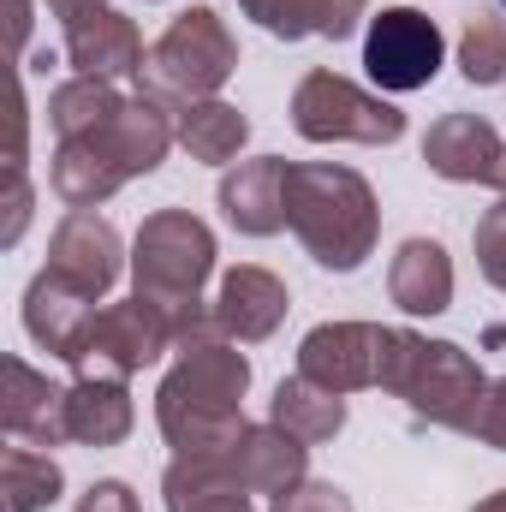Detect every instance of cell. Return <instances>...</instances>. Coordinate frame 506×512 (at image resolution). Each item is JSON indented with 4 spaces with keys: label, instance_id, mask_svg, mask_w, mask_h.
<instances>
[{
    "label": "cell",
    "instance_id": "35",
    "mask_svg": "<svg viewBox=\"0 0 506 512\" xmlns=\"http://www.w3.org/2000/svg\"><path fill=\"white\" fill-rule=\"evenodd\" d=\"M495 185H501V191H506V155H501V173H495Z\"/></svg>",
    "mask_w": 506,
    "mask_h": 512
},
{
    "label": "cell",
    "instance_id": "36",
    "mask_svg": "<svg viewBox=\"0 0 506 512\" xmlns=\"http://www.w3.org/2000/svg\"><path fill=\"white\" fill-rule=\"evenodd\" d=\"M501 6H506V0H501Z\"/></svg>",
    "mask_w": 506,
    "mask_h": 512
},
{
    "label": "cell",
    "instance_id": "19",
    "mask_svg": "<svg viewBox=\"0 0 506 512\" xmlns=\"http://www.w3.org/2000/svg\"><path fill=\"white\" fill-rule=\"evenodd\" d=\"M387 292L411 316H441L453 304V262H447V251L435 239H405L393 268H387Z\"/></svg>",
    "mask_w": 506,
    "mask_h": 512
},
{
    "label": "cell",
    "instance_id": "6",
    "mask_svg": "<svg viewBox=\"0 0 506 512\" xmlns=\"http://www.w3.org/2000/svg\"><path fill=\"white\" fill-rule=\"evenodd\" d=\"M292 126L310 143H399L405 114L381 96H364L358 84L334 72H310L292 96Z\"/></svg>",
    "mask_w": 506,
    "mask_h": 512
},
{
    "label": "cell",
    "instance_id": "11",
    "mask_svg": "<svg viewBox=\"0 0 506 512\" xmlns=\"http://www.w3.org/2000/svg\"><path fill=\"white\" fill-rule=\"evenodd\" d=\"M501 137L489 120H477V114H447V120H435L429 137H423V161L441 173V179H453V185H471V179H483V185H495V173H501Z\"/></svg>",
    "mask_w": 506,
    "mask_h": 512
},
{
    "label": "cell",
    "instance_id": "3",
    "mask_svg": "<svg viewBox=\"0 0 506 512\" xmlns=\"http://www.w3.org/2000/svg\"><path fill=\"white\" fill-rule=\"evenodd\" d=\"M209 268H215V239H209V227H203L197 215H185V209H161V215L143 221L137 251H131L137 298L161 304V310L179 322V334H185L179 346L209 340L203 322H197V292H203Z\"/></svg>",
    "mask_w": 506,
    "mask_h": 512
},
{
    "label": "cell",
    "instance_id": "5",
    "mask_svg": "<svg viewBox=\"0 0 506 512\" xmlns=\"http://www.w3.org/2000/svg\"><path fill=\"white\" fill-rule=\"evenodd\" d=\"M233 66H239V42L227 36V24L209 6H191L149 48L143 78H149V96H185L191 108V102H209L233 78Z\"/></svg>",
    "mask_w": 506,
    "mask_h": 512
},
{
    "label": "cell",
    "instance_id": "8",
    "mask_svg": "<svg viewBox=\"0 0 506 512\" xmlns=\"http://www.w3.org/2000/svg\"><path fill=\"white\" fill-rule=\"evenodd\" d=\"M441 30L435 18H423L417 6H387L370 18V36H364V72L370 84L387 96H405V90H423L435 72H441Z\"/></svg>",
    "mask_w": 506,
    "mask_h": 512
},
{
    "label": "cell",
    "instance_id": "32",
    "mask_svg": "<svg viewBox=\"0 0 506 512\" xmlns=\"http://www.w3.org/2000/svg\"><path fill=\"white\" fill-rule=\"evenodd\" d=\"M48 12H54L60 24H78V18H90V12H102V0H48Z\"/></svg>",
    "mask_w": 506,
    "mask_h": 512
},
{
    "label": "cell",
    "instance_id": "22",
    "mask_svg": "<svg viewBox=\"0 0 506 512\" xmlns=\"http://www.w3.org/2000/svg\"><path fill=\"white\" fill-rule=\"evenodd\" d=\"M268 423H280L286 435H298L304 447H316V441L340 435V423H346V393H328V387H316L310 376H292V382H280V393H274Z\"/></svg>",
    "mask_w": 506,
    "mask_h": 512
},
{
    "label": "cell",
    "instance_id": "18",
    "mask_svg": "<svg viewBox=\"0 0 506 512\" xmlns=\"http://www.w3.org/2000/svg\"><path fill=\"white\" fill-rule=\"evenodd\" d=\"M286 316V286L268 268H233L215 298V328L233 340H268Z\"/></svg>",
    "mask_w": 506,
    "mask_h": 512
},
{
    "label": "cell",
    "instance_id": "33",
    "mask_svg": "<svg viewBox=\"0 0 506 512\" xmlns=\"http://www.w3.org/2000/svg\"><path fill=\"white\" fill-rule=\"evenodd\" d=\"M24 30H30V18H24V0H12V36L24 42Z\"/></svg>",
    "mask_w": 506,
    "mask_h": 512
},
{
    "label": "cell",
    "instance_id": "15",
    "mask_svg": "<svg viewBox=\"0 0 506 512\" xmlns=\"http://www.w3.org/2000/svg\"><path fill=\"white\" fill-rule=\"evenodd\" d=\"M304 459H310V447L298 435H286L280 423H256L227 447V465L251 495H286L292 483H304Z\"/></svg>",
    "mask_w": 506,
    "mask_h": 512
},
{
    "label": "cell",
    "instance_id": "28",
    "mask_svg": "<svg viewBox=\"0 0 506 512\" xmlns=\"http://www.w3.org/2000/svg\"><path fill=\"white\" fill-rule=\"evenodd\" d=\"M274 512H352V501L334 483H292L286 495H274Z\"/></svg>",
    "mask_w": 506,
    "mask_h": 512
},
{
    "label": "cell",
    "instance_id": "27",
    "mask_svg": "<svg viewBox=\"0 0 506 512\" xmlns=\"http://www.w3.org/2000/svg\"><path fill=\"white\" fill-rule=\"evenodd\" d=\"M477 262H483V274L506 292V197L477 221Z\"/></svg>",
    "mask_w": 506,
    "mask_h": 512
},
{
    "label": "cell",
    "instance_id": "9",
    "mask_svg": "<svg viewBox=\"0 0 506 512\" xmlns=\"http://www.w3.org/2000/svg\"><path fill=\"white\" fill-rule=\"evenodd\" d=\"M387 340L393 328L376 322H328L298 346V376H310L328 393H358V387H381L387 370Z\"/></svg>",
    "mask_w": 506,
    "mask_h": 512
},
{
    "label": "cell",
    "instance_id": "21",
    "mask_svg": "<svg viewBox=\"0 0 506 512\" xmlns=\"http://www.w3.org/2000/svg\"><path fill=\"white\" fill-rule=\"evenodd\" d=\"M239 6L262 30H274L286 42H298V36H334L340 42L358 30V12H364V0H239Z\"/></svg>",
    "mask_w": 506,
    "mask_h": 512
},
{
    "label": "cell",
    "instance_id": "25",
    "mask_svg": "<svg viewBox=\"0 0 506 512\" xmlns=\"http://www.w3.org/2000/svg\"><path fill=\"white\" fill-rule=\"evenodd\" d=\"M0 477H6V507L12 512H42L60 501V465L36 447H12L0 459Z\"/></svg>",
    "mask_w": 506,
    "mask_h": 512
},
{
    "label": "cell",
    "instance_id": "20",
    "mask_svg": "<svg viewBox=\"0 0 506 512\" xmlns=\"http://www.w3.org/2000/svg\"><path fill=\"white\" fill-rule=\"evenodd\" d=\"M131 429V399L126 382L114 376H78L66 387V435L84 447H114Z\"/></svg>",
    "mask_w": 506,
    "mask_h": 512
},
{
    "label": "cell",
    "instance_id": "10",
    "mask_svg": "<svg viewBox=\"0 0 506 512\" xmlns=\"http://www.w3.org/2000/svg\"><path fill=\"white\" fill-rule=\"evenodd\" d=\"M42 274H54L60 286H72L78 298L96 304L120 280V233L96 209H72L48 239V268Z\"/></svg>",
    "mask_w": 506,
    "mask_h": 512
},
{
    "label": "cell",
    "instance_id": "30",
    "mask_svg": "<svg viewBox=\"0 0 506 512\" xmlns=\"http://www.w3.org/2000/svg\"><path fill=\"white\" fill-rule=\"evenodd\" d=\"M24 221H30V185H24V167H6V245L24 233Z\"/></svg>",
    "mask_w": 506,
    "mask_h": 512
},
{
    "label": "cell",
    "instance_id": "16",
    "mask_svg": "<svg viewBox=\"0 0 506 512\" xmlns=\"http://www.w3.org/2000/svg\"><path fill=\"white\" fill-rule=\"evenodd\" d=\"M221 209L239 233L268 239L286 227V161L262 155V161H239V173L221 179Z\"/></svg>",
    "mask_w": 506,
    "mask_h": 512
},
{
    "label": "cell",
    "instance_id": "1",
    "mask_svg": "<svg viewBox=\"0 0 506 512\" xmlns=\"http://www.w3.org/2000/svg\"><path fill=\"white\" fill-rule=\"evenodd\" d=\"M251 382V364L221 346V340H191L179 346L173 376L155 393V423L179 453H227L245 435L239 399Z\"/></svg>",
    "mask_w": 506,
    "mask_h": 512
},
{
    "label": "cell",
    "instance_id": "34",
    "mask_svg": "<svg viewBox=\"0 0 506 512\" xmlns=\"http://www.w3.org/2000/svg\"><path fill=\"white\" fill-rule=\"evenodd\" d=\"M477 512H506V489H501V495H489V501H483Z\"/></svg>",
    "mask_w": 506,
    "mask_h": 512
},
{
    "label": "cell",
    "instance_id": "17",
    "mask_svg": "<svg viewBox=\"0 0 506 512\" xmlns=\"http://www.w3.org/2000/svg\"><path fill=\"white\" fill-rule=\"evenodd\" d=\"M161 489H167V512H256L227 453H179Z\"/></svg>",
    "mask_w": 506,
    "mask_h": 512
},
{
    "label": "cell",
    "instance_id": "23",
    "mask_svg": "<svg viewBox=\"0 0 506 512\" xmlns=\"http://www.w3.org/2000/svg\"><path fill=\"white\" fill-rule=\"evenodd\" d=\"M251 137L245 126V114L239 108H227V102H191L185 114H179V143L197 155V161H233L239 155V143Z\"/></svg>",
    "mask_w": 506,
    "mask_h": 512
},
{
    "label": "cell",
    "instance_id": "4",
    "mask_svg": "<svg viewBox=\"0 0 506 512\" xmlns=\"http://www.w3.org/2000/svg\"><path fill=\"white\" fill-rule=\"evenodd\" d=\"M381 387L399 393L417 417L447 423V429H465V435H471V423L483 411V393H489L483 370L471 364V352H459L447 340H417L405 328H393V340H387Z\"/></svg>",
    "mask_w": 506,
    "mask_h": 512
},
{
    "label": "cell",
    "instance_id": "29",
    "mask_svg": "<svg viewBox=\"0 0 506 512\" xmlns=\"http://www.w3.org/2000/svg\"><path fill=\"white\" fill-rule=\"evenodd\" d=\"M471 435H483L489 447H501V453H506V382H489L483 411H477V423H471Z\"/></svg>",
    "mask_w": 506,
    "mask_h": 512
},
{
    "label": "cell",
    "instance_id": "26",
    "mask_svg": "<svg viewBox=\"0 0 506 512\" xmlns=\"http://www.w3.org/2000/svg\"><path fill=\"white\" fill-rule=\"evenodd\" d=\"M459 66L471 84H501L506 78V30L495 18H471V30L459 42Z\"/></svg>",
    "mask_w": 506,
    "mask_h": 512
},
{
    "label": "cell",
    "instance_id": "14",
    "mask_svg": "<svg viewBox=\"0 0 506 512\" xmlns=\"http://www.w3.org/2000/svg\"><path fill=\"white\" fill-rule=\"evenodd\" d=\"M66 60L78 66V78H131V72H143L149 54H143L137 24L102 6V12L66 24Z\"/></svg>",
    "mask_w": 506,
    "mask_h": 512
},
{
    "label": "cell",
    "instance_id": "12",
    "mask_svg": "<svg viewBox=\"0 0 506 512\" xmlns=\"http://www.w3.org/2000/svg\"><path fill=\"white\" fill-rule=\"evenodd\" d=\"M90 322H96V304L90 298H78L54 274H36L30 280V292H24V328H30L36 346H48L54 358L78 364L84 358V340H90Z\"/></svg>",
    "mask_w": 506,
    "mask_h": 512
},
{
    "label": "cell",
    "instance_id": "7",
    "mask_svg": "<svg viewBox=\"0 0 506 512\" xmlns=\"http://www.w3.org/2000/svg\"><path fill=\"white\" fill-rule=\"evenodd\" d=\"M179 340H185L179 322L161 304H149V298L96 310L90 340H84V358H78V376H114V382H126L131 370L155 364L161 352H179Z\"/></svg>",
    "mask_w": 506,
    "mask_h": 512
},
{
    "label": "cell",
    "instance_id": "31",
    "mask_svg": "<svg viewBox=\"0 0 506 512\" xmlns=\"http://www.w3.org/2000/svg\"><path fill=\"white\" fill-rule=\"evenodd\" d=\"M78 512H143V507H137V495H131L126 483H96V489L78 501Z\"/></svg>",
    "mask_w": 506,
    "mask_h": 512
},
{
    "label": "cell",
    "instance_id": "13",
    "mask_svg": "<svg viewBox=\"0 0 506 512\" xmlns=\"http://www.w3.org/2000/svg\"><path fill=\"white\" fill-rule=\"evenodd\" d=\"M6 429L24 447H60L66 435V387H54L42 370H30L24 358H6V405H0Z\"/></svg>",
    "mask_w": 506,
    "mask_h": 512
},
{
    "label": "cell",
    "instance_id": "2",
    "mask_svg": "<svg viewBox=\"0 0 506 512\" xmlns=\"http://www.w3.org/2000/svg\"><path fill=\"white\" fill-rule=\"evenodd\" d=\"M286 227L304 239V251L322 268L352 274L376 251L381 221L364 173L334 167V161H304V167H286Z\"/></svg>",
    "mask_w": 506,
    "mask_h": 512
},
{
    "label": "cell",
    "instance_id": "24",
    "mask_svg": "<svg viewBox=\"0 0 506 512\" xmlns=\"http://www.w3.org/2000/svg\"><path fill=\"white\" fill-rule=\"evenodd\" d=\"M120 108H126V96H114L108 78H72L48 96V120H54L60 137H84V131L108 126Z\"/></svg>",
    "mask_w": 506,
    "mask_h": 512
}]
</instances>
